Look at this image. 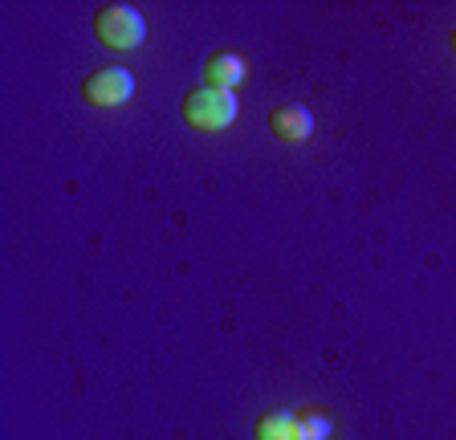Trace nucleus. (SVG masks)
I'll use <instances>...</instances> for the list:
<instances>
[{
	"label": "nucleus",
	"instance_id": "f257e3e1",
	"mask_svg": "<svg viewBox=\"0 0 456 440\" xmlns=\"http://www.w3.org/2000/svg\"><path fill=\"white\" fill-rule=\"evenodd\" d=\"M240 115L237 90H216V86H196L183 98V123L191 131H224Z\"/></svg>",
	"mask_w": 456,
	"mask_h": 440
},
{
	"label": "nucleus",
	"instance_id": "f03ea898",
	"mask_svg": "<svg viewBox=\"0 0 456 440\" xmlns=\"http://www.w3.org/2000/svg\"><path fill=\"white\" fill-rule=\"evenodd\" d=\"M94 37L102 41L106 49H114V53H131V49H139L142 37H147V20H142V12L131 9V4H102V9L94 12Z\"/></svg>",
	"mask_w": 456,
	"mask_h": 440
},
{
	"label": "nucleus",
	"instance_id": "7ed1b4c3",
	"mask_svg": "<svg viewBox=\"0 0 456 440\" xmlns=\"http://www.w3.org/2000/svg\"><path fill=\"white\" fill-rule=\"evenodd\" d=\"M82 98L90 106H123L134 98V74L123 66H106L82 82Z\"/></svg>",
	"mask_w": 456,
	"mask_h": 440
},
{
	"label": "nucleus",
	"instance_id": "20e7f679",
	"mask_svg": "<svg viewBox=\"0 0 456 440\" xmlns=\"http://www.w3.org/2000/svg\"><path fill=\"white\" fill-rule=\"evenodd\" d=\"M269 131L281 143H305L314 134V115L305 106H277V110H269Z\"/></svg>",
	"mask_w": 456,
	"mask_h": 440
},
{
	"label": "nucleus",
	"instance_id": "39448f33",
	"mask_svg": "<svg viewBox=\"0 0 456 440\" xmlns=\"http://www.w3.org/2000/svg\"><path fill=\"white\" fill-rule=\"evenodd\" d=\"M245 74H248V61L240 58V53H232V49H224V53H212V58L204 61V86L237 90L240 82H245Z\"/></svg>",
	"mask_w": 456,
	"mask_h": 440
},
{
	"label": "nucleus",
	"instance_id": "423d86ee",
	"mask_svg": "<svg viewBox=\"0 0 456 440\" xmlns=\"http://www.w3.org/2000/svg\"><path fill=\"white\" fill-rule=\"evenodd\" d=\"M256 440H297V411H265L256 420Z\"/></svg>",
	"mask_w": 456,
	"mask_h": 440
},
{
	"label": "nucleus",
	"instance_id": "0eeeda50",
	"mask_svg": "<svg viewBox=\"0 0 456 440\" xmlns=\"http://www.w3.org/2000/svg\"><path fill=\"white\" fill-rule=\"evenodd\" d=\"M330 436H334L330 416H322L318 408L297 411V440H330Z\"/></svg>",
	"mask_w": 456,
	"mask_h": 440
},
{
	"label": "nucleus",
	"instance_id": "6e6552de",
	"mask_svg": "<svg viewBox=\"0 0 456 440\" xmlns=\"http://www.w3.org/2000/svg\"><path fill=\"white\" fill-rule=\"evenodd\" d=\"M448 45H452V53H456V29H452V37H448Z\"/></svg>",
	"mask_w": 456,
	"mask_h": 440
}]
</instances>
